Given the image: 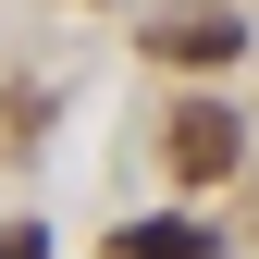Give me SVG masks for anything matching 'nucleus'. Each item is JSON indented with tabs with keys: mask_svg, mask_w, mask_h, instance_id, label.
<instances>
[{
	"mask_svg": "<svg viewBox=\"0 0 259 259\" xmlns=\"http://www.w3.org/2000/svg\"><path fill=\"white\" fill-rule=\"evenodd\" d=\"M148 50H160V62H185V74H222V62L247 50V25H235V13H173Z\"/></svg>",
	"mask_w": 259,
	"mask_h": 259,
	"instance_id": "nucleus-2",
	"label": "nucleus"
},
{
	"mask_svg": "<svg viewBox=\"0 0 259 259\" xmlns=\"http://www.w3.org/2000/svg\"><path fill=\"white\" fill-rule=\"evenodd\" d=\"M0 259H50V235H37V222H13V235H0Z\"/></svg>",
	"mask_w": 259,
	"mask_h": 259,
	"instance_id": "nucleus-4",
	"label": "nucleus"
},
{
	"mask_svg": "<svg viewBox=\"0 0 259 259\" xmlns=\"http://www.w3.org/2000/svg\"><path fill=\"white\" fill-rule=\"evenodd\" d=\"M99 259H210V235H198V222H123Z\"/></svg>",
	"mask_w": 259,
	"mask_h": 259,
	"instance_id": "nucleus-3",
	"label": "nucleus"
},
{
	"mask_svg": "<svg viewBox=\"0 0 259 259\" xmlns=\"http://www.w3.org/2000/svg\"><path fill=\"white\" fill-rule=\"evenodd\" d=\"M160 148H173V173H185V185H210V173H235V148H247V123L222 111V99H185L173 123H160Z\"/></svg>",
	"mask_w": 259,
	"mask_h": 259,
	"instance_id": "nucleus-1",
	"label": "nucleus"
}]
</instances>
